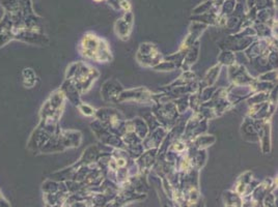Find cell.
Returning a JSON list of instances; mask_svg holds the SVG:
<instances>
[{
	"instance_id": "cell-1",
	"label": "cell",
	"mask_w": 278,
	"mask_h": 207,
	"mask_svg": "<svg viewBox=\"0 0 278 207\" xmlns=\"http://www.w3.org/2000/svg\"><path fill=\"white\" fill-rule=\"evenodd\" d=\"M78 50L84 58L93 60L95 63H110L112 54L108 43L93 32H88L81 39Z\"/></svg>"
},
{
	"instance_id": "cell-2",
	"label": "cell",
	"mask_w": 278,
	"mask_h": 207,
	"mask_svg": "<svg viewBox=\"0 0 278 207\" xmlns=\"http://www.w3.org/2000/svg\"><path fill=\"white\" fill-rule=\"evenodd\" d=\"M67 80L74 83L80 93L88 92L93 84L100 77V72L95 68L87 63H74L72 64L67 70Z\"/></svg>"
},
{
	"instance_id": "cell-3",
	"label": "cell",
	"mask_w": 278,
	"mask_h": 207,
	"mask_svg": "<svg viewBox=\"0 0 278 207\" xmlns=\"http://www.w3.org/2000/svg\"><path fill=\"white\" fill-rule=\"evenodd\" d=\"M94 117L96 120L109 130L114 135L122 137L126 133L127 119L116 109L113 108H100L95 110Z\"/></svg>"
},
{
	"instance_id": "cell-4",
	"label": "cell",
	"mask_w": 278,
	"mask_h": 207,
	"mask_svg": "<svg viewBox=\"0 0 278 207\" xmlns=\"http://www.w3.org/2000/svg\"><path fill=\"white\" fill-rule=\"evenodd\" d=\"M152 114L158 120L160 126L167 131H171L177 125L181 115L173 101L163 104H154Z\"/></svg>"
},
{
	"instance_id": "cell-5",
	"label": "cell",
	"mask_w": 278,
	"mask_h": 207,
	"mask_svg": "<svg viewBox=\"0 0 278 207\" xmlns=\"http://www.w3.org/2000/svg\"><path fill=\"white\" fill-rule=\"evenodd\" d=\"M163 55L155 44L149 42L140 44L136 53V60L141 67L153 69L161 63Z\"/></svg>"
},
{
	"instance_id": "cell-6",
	"label": "cell",
	"mask_w": 278,
	"mask_h": 207,
	"mask_svg": "<svg viewBox=\"0 0 278 207\" xmlns=\"http://www.w3.org/2000/svg\"><path fill=\"white\" fill-rule=\"evenodd\" d=\"M91 128L96 138L99 139V141L105 145L109 146V147L117 148V149H125V144L123 142L122 137H118L114 135L113 133H111L107 128H105L99 120H94L91 124Z\"/></svg>"
},
{
	"instance_id": "cell-7",
	"label": "cell",
	"mask_w": 278,
	"mask_h": 207,
	"mask_svg": "<svg viewBox=\"0 0 278 207\" xmlns=\"http://www.w3.org/2000/svg\"><path fill=\"white\" fill-rule=\"evenodd\" d=\"M208 121L209 120L202 118L198 112H193L189 119L186 120L182 138L187 141H191L197 136L202 135L208 130Z\"/></svg>"
},
{
	"instance_id": "cell-8",
	"label": "cell",
	"mask_w": 278,
	"mask_h": 207,
	"mask_svg": "<svg viewBox=\"0 0 278 207\" xmlns=\"http://www.w3.org/2000/svg\"><path fill=\"white\" fill-rule=\"evenodd\" d=\"M227 75L232 84L238 85V86H252L257 81L256 78H253L249 74L245 66L241 65L237 62L231 67H228Z\"/></svg>"
},
{
	"instance_id": "cell-9",
	"label": "cell",
	"mask_w": 278,
	"mask_h": 207,
	"mask_svg": "<svg viewBox=\"0 0 278 207\" xmlns=\"http://www.w3.org/2000/svg\"><path fill=\"white\" fill-rule=\"evenodd\" d=\"M153 91L147 87H137L131 89H124L117 97L116 104L125 102H136V103H153Z\"/></svg>"
},
{
	"instance_id": "cell-10",
	"label": "cell",
	"mask_w": 278,
	"mask_h": 207,
	"mask_svg": "<svg viewBox=\"0 0 278 207\" xmlns=\"http://www.w3.org/2000/svg\"><path fill=\"white\" fill-rule=\"evenodd\" d=\"M265 123V120L253 119L246 116L241 126L242 138L248 142H259V133Z\"/></svg>"
},
{
	"instance_id": "cell-11",
	"label": "cell",
	"mask_w": 278,
	"mask_h": 207,
	"mask_svg": "<svg viewBox=\"0 0 278 207\" xmlns=\"http://www.w3.org/2000/svg\"><path fill=\"white\" fill-rule=\"evenodd\" d=\"M134 25V14L132 10L125 11L122 18L116 20L114 23V31L117 38L122 41H128Z\"/></svg>"
},
{
	"instance_id": "cell-12",
	"label": "cell",
	"mask_w": 278,
	"mask_h": 207,
	"mask_svg": "<svg viewBox=\"0 0 278 207\" xmlns=\"http://www.w3.org/2000/svg\"><path fill=\"white\" fill-rule=\"evenodd\" d=\"M124 90L123 85L115 79H109L104 82L101 88L102 99L107 103L116 104L118 95Z\"/></svg>"
},
{
	"instance_id": "cell-13",
	"label": "cell",
	"mask_w": 278,
	"mask_h": 207,
	"mask_svg": "<svg viewBox=\"0 0 278 207\" xmlns=\"http://www.w3.org/2000/svg\"><path fill=\"white\" fill-rule=\"evenodd\" d=\"M276 108H277V105L270 104L269 102L253 105V106L249 107L247 116L251 117L253 119L271 120V117L274 114Z\"/></svg>"
},
{
	"instance_id": "cell-14",
	"label": "cell",
	"mask_w": 278,
	"mask_h": 207,
	"mask_svg": "<svg viewBox=\"0 0 278 207\" xmlns=\"http://www.w3.org/2000/svg\"><path fill=\"white\" fill-rule=\"evenodd\" d=\"M207 28H208V25H205V24L191 21V24L189 26V32L186 35V38L184 39L182 45H181L180 49H183V50L188 51L193 44L199 41L200 36L202 35V33L205 31V29Z\"/></svg>"
},
{
	"instance_id": "cell-15",
	"label": "cell",
	"mask_w": 278,
	"mask_h": 207,
	"mask_svg": "<svg viewBox=\"0 0 278 207\" xmlns=\"http://www.w3.org/2000/svg\"><path fill=\"white\" fill-rule=\"evenodd\" d=\"M168 131L163 127H158L153 131H150L149 135L142 140V145L144 150L152 149V148H159L162 141L164 140L165 136L167 135Z\"/></svg>"
},
{
	"instance_id": "cell-16",
	"label": "cell",
	"mask_w": 278,
	"mask_h": 207,
	"mask_svg": "<svg viewBox=\"0 0 278 207\" xmlns=\"http://www.w3.org/2000/svg\"><path fill=\"white\" fill-rule=\"evenodd\" d=\"M259 142L264 154H268L272 149L271 142V120H265V123L259 133Z\"/></svg>"
},
{
	"instance_id": "cell-17",
	"label": "cell",
	"mask_w": 278,
	"mask_h": 207,
	"mask_svg": "<svg viewBox=\"0 0 278 207\" xmlns=\"http://www.w3.org/2000/svg\"><path fill=\"white\" fill-rule=\"evenodd\" d=\"M157 152H158V148H152L144 150V152L135 160V163L138 167V170L141 172L149 171V170L155 165L157 160Z\"/></svg>"
},
{
	"instance_id": "cell-18",
	"label": "cell",
	"mask_w": 278,
	"mask_h": 207,
	"mask_svg": "<svg viewBox=\"0 0 278 207\" xmlns=\"http://www.w3.org/2000/svg\"><path fill=\"white\" fill-rule=\"evenodd\" d=\"M199 45H200L199 41L195 42L187 51L186 56L184 58V62L182 64V67H181V69H182L183 71L190 70L191 67L197 62V59L199 57V49H200Z\"/></svg>"
},
{
	"instance_id": "cell-19",
	"label": "cell",
	"mask_w": 278,
	"mask_h": 207,
	"mask_svg": "<svg viewBox=\"0 0 278 207\" xmlns=\"http://www.w3.org/2000/svg\"><path fill=\"white\" fill-rule=\"evenodd\" d=\"M221 68H222L221 65L217 64L214 67H212L207 72H205V75L203 76L201 81H198L199 89H202L204 87L214 86V84L216 83L217 79H218V77L220 75Z\"/></svg>"
},
{
	"instance_id": "cell-20",
	"label": "cell",
	"mask_w": 278,
	"mask_h": 207,
	"mask_svg": "<svg viewBox=\"0 0 278 207\" xmlns=\"http://www.w3.org/2000/svg\"><path fill=\"white\" fill-rule=\"evenodd\" d=\"M60 90L63 91L65 97H67V99L73 105L78 107V105L81 103V97H80L81 93L79 92V90L77 89V87L72 81L67 80L64 83L63 87Z\"/></svg>"
},
{
	"instance_id": "cell-21",
	"label": "cell",
	"mask_w": 278,
	"mask_h": 207,
	"mask_svg": "<svg viewBox=\"0 0 278 207\" xmlns=\"http://www.w3.org/2000/svg\"><path fill=\"white\" fill-rule=\"evenodd\" d=\"M190 20L205 24V25H208V26L209 25L218 26L219 16H218V13L213 9V10L209 11V13H204V14H201V15H193L190 18Z\"/></svg>"
},
{
	"instance_id": "cell-22",
	"label": "cell",
	"mask_w": 278,
	"mask_h": 207,
	"mask_svg": "<svg viewBox=\"0 0 278 207\" xmlns=\"http://www.w3.org/2000/svg\"><path fill=\"white\" fill-rule=\"evenodd\" d=\"M216 142V138L213 135H199L196 138L192 139L189 143L195 149H207Z\"/></svg>"
},
{
	"instance_id": "cell-23",
	"label": "cell",
	"mask_w": 278,
	"mask_h": 207,
	"mask_svg": "<svg viewBox=\"0 0 278 207\" xmlns=\"http://www.w3.org/2000/svg\"><path fill=\"white\" fill-rule=\"evenodd\" d=\"M131 121L133 125V132H134L141 140H143L149 135L150 129L146 119H143L141 117H135L131 119Z\"/></svg>"
},
{
	"instance_id": "cell-24",
	"label": "cell",
	"mask_w": 278,
	"mask_h": 207,
	"mask_svg": "<svg viewBox=\"0 0 278 207\" xmlns=\"http://www.w3.org/2000/svg\"><path fill=\"white\" fill-rule=\"evenodd\" d=\"M196 81V75L190 70H185L180 75L178 79H176L173 83H171L167 86L169 87H176V86H187V85Z\"/></svg>"
},
{
	"instance_id": "cell-25",
	"label": "cell",
	"mask_w": 278,
	"mask_h": 207,
	"mask_svg": "<svg viewBox=\"0 0 278 207\" xmlns=\"http://www.w3.org/2000/svg\"><path fill=\"white\" fill-rule=\"evenodd\" d=\"M235 63H236V54L232 51L223 49L220 55L218 56V64L221 65L222 67L226 66L228 68L232 65H234Z\"/></svg>"
},
{
	"instance_id": "cell-26",
	"label": "cell",
	"mask_w": 278,
	"mask_h": 207,
	"mask_svg": "<svg viewBox=\"0 0 278 207\" xmlns=\"http://www.w3.org/2000/svg\"><path fill=\"white\" fill-rule=\"evenodd\" d=\"M213 9L216 11H219L218 8L215 7L214 0H204L202 3L198 4L194 9H193L192 14L193 15H201L204 13H209V11H211Z\"/></svg>"
},
{
	"instance_id": "cell-27",
	"label": "cell",
	"mask_w": 278,
	"mask_h": 207,
	"mask_svg": "<svg viewBox=\"0 0 278 207\" xmlns=\"http://www.w3.org/2000/svg\"><path fill=\"white\" fill-rule=\"evenodd\" d=\"M237 0H224L222 2V4L219 7V11H218V16L219 17H227L231 15L236 6Z\"/></svg>"
},
{
	"instance_id": "cell-28",
	"label": "cell",
	"mask_w": 278,
	"mask_h": 207,
	"mask_svg": "<svg viewBox=\"0 0 278 207\" xmlns=\"http://www.w3.org/2000/svg\"><path fill=\"white\" fill-rule=\"evenodd\" d=\"M268 95H269V93H266V92H255V93H252L248 99H246V102L249 107L253 106V105L261 104V103L268 102Z\"/></svg>"
},
{
	"instance_id": "cell-29",
	"label": "cell",
	"mask_w": 278,
	"mask_h": 207,
	"mask_svg": "<svg viewBox=\"0 0 278 207\" xmlns=\"http://www.w3.org/2000/svg\"><path fill=\"white\" fill-rule=\"evenodd\" d=\"M173 102L177 107L178 112L180 114H183L189 109V94L178 97V99H175Z\"/></svg>"
},
{
	"instance_id": "cell-30",
	"label": "cell",
	"mask_w": 278,
	"mask_h": 207,
	"mask_svg": "<svg viewBox=\"0 0 278 207\" xmlns=\"http://www.w3.org/2000/svg\"><path fill=\"white\" fill-rule=\"evenodd\" d=\"M216 90V87L210 86V87H204L202 89H199V101L200 104L208 102L212 99V96Z\"/></svg>"
},
{
	"instance_id": "cell-31",
	"label": "cell",
	"mask_w": 278,
	"mask_h": 207,
	"mask_svg": "<svg viewBox=\"0 0 278 207\" xmlns=\"http://www.w3.org/2000/svg\"><path fill=\"white\" fill-rule=\"evenodd\" d=\"M255 7L258 10L263 8H277V0H255Z\"/></svg>"
},
{
	"instance_id": "cell-32",
	"label": "cell",
	"mask_w": 278,
	"mask_h": 207,
	"mask_svg": "<svg viewBox=\"0 0 278 207\" xmlns=\"http://www.w3.org/2000/svg\"><path fill=\"white\" fill-rule=\"evenodd\" d=\"M257 80L265 82H277V69H271L263 72Z\"/></svg>"
},
{
	"instance_id": "cell-33",
	"label": "cell",
	"mask_w": 278,
	"mask_h": 207,
	"mask_svg": "<svg viewBox=\"0 0 278 207\" xmlns=\"http://www.w3.org/2000/svg\"><path fill=\"white\" fill-rule=\"evenodd\" d=\"M153 69L157 71H174L177 69V67L171 62H167V60L162 59V62L159 63Z\"/></svg>"
},
{
	"instance_id": "cell-34",
	"label": "cell",
	"mask_w": 278,
	"mask_h": 207,
	"mask_svg": "<svg viewBox=\"0 0 278 207\" xmlns=\"http://www.w3.org/2000/svg\"><path fill=\"white\" fill-rule=\"evenodd\" d=\"M79 109V111L84 115V116H88V117H92L94 116L95 113V109L93 108L92 106L88 105V104H84V103H80L77 107Z\"/></svg>"
},
{
	"instance_id": "cell-35",
	"label": "cell",
	"mask_w": 278,
	"mask_h": 207,
	"mask_svg": "<svg viewBox=\"0 0 278 207\" xmlns=\"http://www.w3.org/2000/svg\"><path fill=\"white\" fill-rule=\"evenodd\" d=\"M105 1L109 4L113 9L119 10V4L123 1V0H105Z\"/></svg>"
},
{
	"instance_id": "cell-36",
	"label": "cell",
	"mask_w": 278,
	"mask_h": 207,
	"mask_svg": "<svg viewBox=\"0 0 278 207\" xmlns=\"http://www.w3.org/2000/svg\"><path fill=\"white\" fill-rule=\"evenodd\" d=\"M224 1V0H214V3H215V5L217 6L218 5V7H220V5L222 4V2Z\"/></svg>"
},
{
	"instance_id": "cell-37",
	"label": "cell",
	"mask_w": 278,
	"mask_h": 207,
	"mask_svg": "<svg viewBox=\"0 0 278 207\" xmlns=\"http://www.w3.org/2000/svg\"><path fill=\"white\" fill-rule=\"evenodd\" d=\"M93 1H95V2H102V1H105V0H93Z\"/></svg>"
}]
</instances>
